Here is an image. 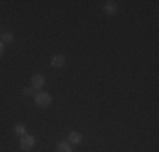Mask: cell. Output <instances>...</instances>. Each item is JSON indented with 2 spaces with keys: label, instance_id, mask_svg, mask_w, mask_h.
<instances>
[{
  "label": "cell",
  "instance_id": "obj_10",
  "mask_svg": "<svg viewBox=\"0 0 159 152\" xmlns=\"http://www.w3.org/2000/svg\"><path fill=\"white\" fill-rule=\"evenodd\" d=\"M22 93L27 95V96H29V95H36V93H34V88H24V91H22Z\"/></svg>",
  "mask_w": 159,
  "mask_h": 152
},
{
  "label": "cell",
  "instance_id": "obj_12",
  "mask_svg": "<svg viewBox=\"0 0 159 152\" xmlns=\"http://www.w3.org/2000/svg\"><path fill=\"white\" fill-rule=\"evenodd\" d=\"M0 36H2V29H0Z\"/></svg>",
  "mask_w": 159,
  "mask_h": 152
},
{
  "label": "cell",
  "instance_id": "obj_1",
  "mask_svg": "<svg viewBox=\"0 0 159 152\" xmlns=\"http://www.w3.org/2000/svg\"><path fill=\"white\" fill-rule=\"evenodd\" d=\"M52 98L51 95L46 93V91H37L36 95H34V103H36L39 108H48L49 105H51Z\"/></svg>",
  "mask_w": 159,
  "mask_h": 152
},
{
  "label": "cell",
  "instance_id": "obj_2",
  "mask_svg": "<svg viewBox=\"0 0 159 152\" xmlns=\"http://www.w3.org/2000/svg\"><path fill=\"white\" fill-rule=\"evenodd\" d=\"M34 145H36V139H34L32 135H29V134L22 135V137H20V140H19V147H20V149L24 150V152L32 150V149H34Z\"/></svg>",
  "mask_w": 159,
  "mask_h": 152
},
{
  "label": "cell",
  "instance_id": "obj_11",
  "mask_svg": "<svg viewBox=\"0 0 159 152\" xmlns=\"http://www.w3.org/2000/svg\"><path fill=\"white\" fill-rule=\"evenodd\" d=\"M3 52H5V44H3L2 41H0V58L3 56Z\"/></svg>",
  "mask_w": 159,
  "mask_h": 152
},
{
  "label": "cell",
  "instance_id": "obj_7",
  "mask_svg": "<svg viewBox=\"0 0 159 152\" xmlns=\"http://www.w3.org/2000/svg\"><path fill=\"white\" fill-rule=\"evenodd\" d=\"M56 152H73V149H71V144L59 142L58 145H56Z\"/></svg>",
  "mask_w": 159,
  "mask_h": 152
},
{
  "label": "cell",
  "instance_id": "obj_4",
  "mask_svg": "<svg viewBox=\"0 0 159 152\" xmlns=\"http://www.w3.org/2000/svg\"><path fill=\"white\" fill-rule=\"evenodd\" d=\"M81 140H83V135L80 134V132H70V134H68V144H71V145L81 144Z\"/></svg>",
  "mask_w": 159,
  "mask_h": 152
},
{
  "label": "cell",
  "instance_id": "obj_3",
  "mask_svg": "<svg viewBox=\"0 0 159 152\" xmlns=\"http://www.w3.org/2000/svg\"><path fill=\"white\" fill-rule=\"evenodd\" d=\"M44 83H46V78H44V74H41V73L32 74V78H31V85H32V88H34V90H41V88L44 86Z\"/></svg>",
  "mask_w": 159,
  "mask_h": 152
},
{
  "label": "cell",
  "instance_id": "obj_6",
  "mask_svg": "<svg viewBox=\"0 0 159 152\" xmlns=\"http://www.w3.org/2000/svg\"><path fill=\"white\" fill-rule=\"evenodd\" d=\"M103 10L108 17H112V15H115V12H117V3L115 2H105Z\"/></svg>",
  "mask_w": 159,
  "mask_h": 152
},
{
  "label": "cell",
  "instance_id": "obj_9",
  "mask_svg": "<svg viewBox=\"0 0 159 152\" xmlns=\"http://www.w3.org/2000/svg\"><path fill=\"white\" fill-rule=\"evenodd\" d=\"M14 132L19 135V137H22V135H25L27 134V128H25V125H22V123H17L16 127H14Z\"/></svg>",
  "mask_w": 159,
  "mask_h": 152
},
{
  "label": "cell",
  "instance_id": "obj_8",
  "mask_svg": "<svg viewBox=\"0 0 159 152\" xmlns=\"http://www.w3.org/2000/svg\"><path fill=\"white\" fill-rule=\"evenodd\" d=\"M0 41H2L3 44H9L14 41V34L12 32H2V36H0Z\"/></svg>",
  "mask_w": 159,
  "mask_h": 152
},
{
  "label": "cell",
  "instance_id": "obj_5",
  "mask_svg": "<svg viewBox=\"0 0 159 152\" xmlns=\"http://www.w3.org/2000/svg\"><path fill=\"white\" fill-rule=\"evenodd\" d=\"M64 63H66V59H64L63 54H54L51 58V66L52 68H63Z\"/></svg>",
  "mask_w": 159,
  "mask_h": 152
}]
</instances>
